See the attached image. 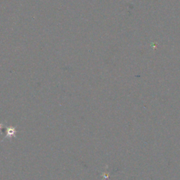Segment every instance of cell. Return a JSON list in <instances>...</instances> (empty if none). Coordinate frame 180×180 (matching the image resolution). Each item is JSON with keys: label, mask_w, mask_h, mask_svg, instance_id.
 <instances>
[{"label": "cell", "mask_w": 180, "mask_h": 180, "mask_svg": "<svg viewBox=\"0 0 180 180\" xmlns=\"http://www.w3.org/2000/svg\"><path fill=\"white\" fill-rule=\"evenodd\" d=\"M15 134V130L14 129H12V130H11V129H9L8 130V136L9 135V136H14V135Z\"/></svg>", "instance_id": "obj_1"}, {"label": "cell", "mask_w": 180, "mask_h": 180, "mask_svg": "<svg viewBox=\"0 0 180 180\" xmlns=\"http://www.w3.org/2000/svg\"><path fill=\"white\" fill-rule=\"evenodd\" d=\"M0 129H1V127H0Z\"/></svg>", "instance_id": "obj_2"}]
</instances>
